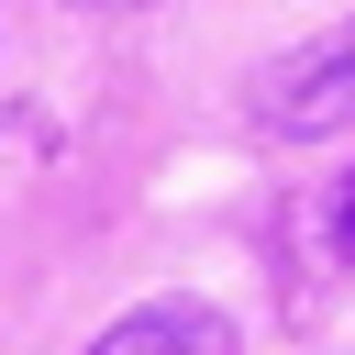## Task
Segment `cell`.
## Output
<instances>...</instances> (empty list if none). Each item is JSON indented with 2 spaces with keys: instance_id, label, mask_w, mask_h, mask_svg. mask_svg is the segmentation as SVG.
<instances>
[{
  "instance_id": "cell-1",
  "label": "cell",
  "mask_w": 355,
  "mask_h": 355,
  "mask_svg": "<svg viewBox=\"0 0 355 355\" xmlns=\"http://www.w3.org/2000/svg\"><path fill=\"white\" fill-rule=\"evenodd\" d=\"M255 122L266 133H333V122H355V11L255 78Z\"/></svg>"
},
{
  "instance_id": "cell-2",
  "label": "cell",
  "mask_w": 355,
  "mask_h": 355,
  "mask_svg": "<svg viewBox=\"0 0 355 355\" xmlns=\"http://www.w3.org/2000/svg\"><path fill=\"white\" fill-rule=\"evenodd\" d=\"M89 355H233V322H222L211 300H144V311H122Z\"/></svg>"
},
{
  "instance_id": "cell-3",
  "label": "cell",
  "mask_w": 355,
  "mask_h": 355,
  "mask_svg": "<svg viewBox=\"0 0 355 355\" xmlns=\"http://www.w3.org/2000/svg\"><path fill=\"white\" fill-rule=\"evenodd\" d=\"M333 244H344V255H355V189H344V211H333Z\"/></svg>"
}]
</instances>
